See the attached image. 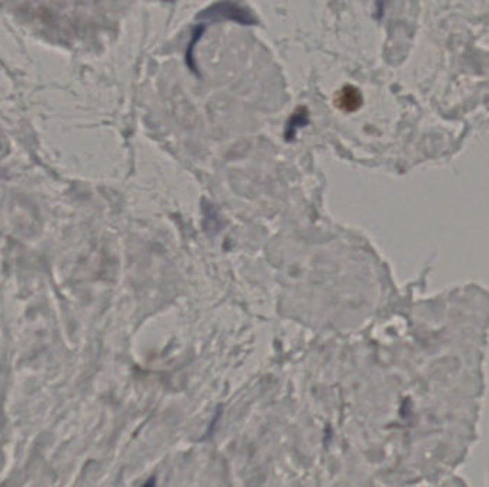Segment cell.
Listing matches in <instances>:
<instances>
[{
	"mask_svg": "<svg viewBox=\"0 0 489 487\" xmlns=\"http://www.w3.org/2000/svg\"><path fill=\"white\" fill-rule=\"evenodd\" d=\"M361 102H362V99H361L359 92L350 86L344 88L339 92L338 97L335 99V103L346 112H352V110L358 109L361 106Z\"/></svg>",
	"mask_w": 489,
	"mask_h": 487,
	"instance_id": "6da1fadb",
	"label": "cell"
}]
</instances>
